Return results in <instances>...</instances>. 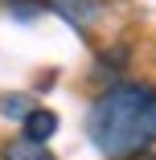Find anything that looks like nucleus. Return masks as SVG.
I'll use <instances>...</instances> for the list:
<instances>
[{"mask_svg":"<svg viewBox=\"0 0 156 160\" xmlns=\"http://www.w3.org/2000/svg\"><path fill=\"white\" fill-rule=\"evenodd\" d=\"M0 160H58L45 144H29L25 136L21 140H8L4 148H0Z\"/></svg>","mask_w":156,"mask_h":160,"instance_id":"obj_4","label":"nucleus"},{"mask_svg":"<svg viewBox=\"0 0 156 160\" xmlns=\"http://www.w3.org/2000/svg\"><path fill=\"white\" fill-rule=\"evenodd\" d=\"M86 136L107 160H132L156 140V86L115 82L86 111Z\"/></svg>","mask_w":156,"mask_h":160,"instance_id":"obj_1","label":"nucleus"},{"mask_svg":"<svg viewBox=\"0 0 156 160\" xmlns=\"http://www.w3.org/2000/svg\"><path fill=\"white\" fill-rule=\"evenodd\" d=\"M45 4H49L62 21H70L78 33H82V29H90V25H95V17L103 12V4H107V0H45Z\"/></svg>","mask_w":156,"mask_h":160,"instance_id":"obj_2","label":"nucleus"},{"mask_svg":"<svg viewBox=\"0 0 156 160\" xmlns=\"http://www.w3.org/2000/svg\"><path fill=\"white\" fill-rule=\"evenodd\" d=\"M21 123H25V140H29V144H45V140L58 132V115H53L49 107H33Z\"/></svg>","mask_w":156,"mask_h":160,"instance_id":"obj_3","label":"nucleus"},{"mask_svg":"<svg viewBox=\"0 0 156 160\" xmlns=\"http://www.w3.org/2000/svg\"><path fill=\"white\" fill-rule=\"evenodd\" d=\"M29 111H33L29 94H4V99H0V115H8V119H25Z\"/></svg>","mask_w":156,"mask_h":160,"instance_id":"obj_5","label":"nucleus"},{"mask_svg":"<svg viewBox=\"0 0 156 160\" xmlns=\"http://www.w3.org/2000/svg\"><path fill=\"white\" fill-rule=\"evenodd\" d=\"M4 8H8L13 17H21V21H33V17H41L45 0H4Z\"/></svg>","mask_w":156,"mask_h":160,"instance_id":"obj_6","label":"nucleus"}]
</instances>
